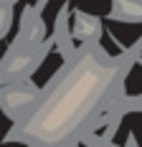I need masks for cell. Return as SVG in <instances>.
Masks as SVG:
<instances>
[{
    "mask_svg": "<svg viewBox=\"0 0 142 147\" xmlns=\"http://www.w3.org/2000/svg\"><path fill=\"white\" fill-rule=\"evenodd\" d=\"M107 69H79L58 86L43 109V124H38V137L43 140H64L79 124H84L89 112L97 107V99L109 86Z\"/></svg>",
    "mask_w": 142,
    "mask_h": 147,
    "instance_id": "1",
    "label": "cell"
}]
</instances>
